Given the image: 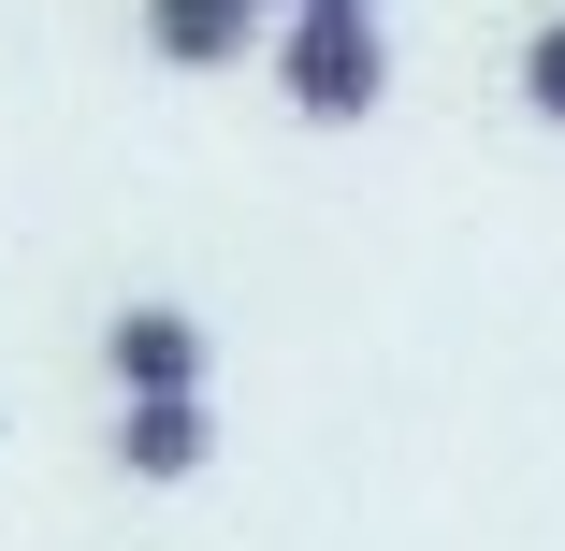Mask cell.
Here are the masks:
<instances>
[{"instance_id": "obj_1", "label": "cell", "mask_w": 565, "mask_h": 551, "mask_svg": "<svg viewBox=\"0 0 565 551\" xmlns=\"http://www.w3.org/2000/svg\"><path fill=\"white\" fill-rule=\"evenodd\" d=\"M276 87H290V117L363 131L377 102H392V44H377V15H290V30H276Z\"/></svg>"}, {"instance_id": "obj_2", "label": "cell", "mask_w": 565, "mask_h": 551, "mask_svg": "<svg viewBox=\"0 0 565 551\" xmlns=\"http://www.w3.org/2000/svg\"><path fill=\"white\" fill-rule=\"evenodd\" d=\"M203 319L189 305H117L102 319V378H117V406H146V392H203Z\"/></svg>"}, {"instance_id": "obj_3", "label": "cell", "mask_w": 565, "mask_h": 551, "mask_svg": "<svg viewBox=\"0 0 565 551\" xmlns=\"http://www.w3.org/2000/svg\"><path fill=\"white\" fill-rule=\"evenodd\" d=\"M117 465H131V479H203V465H217V406H203V392L117 406Z\"/></svg>"}, {"instance_id": "obj_4", "label": "cell", "mask_w": 565, "mask_h": 551, "mask_svg": "<svg viewBox=\"0 0 565 551\" xmlns=\"http://www.w3.org/2000/svg\"><path fill=\"white\" fill-rule=\"evenodd\" d=\"M247 0H146V59H174V73H233L247 59Z\"/></svg>"}, {"instance_id": "obj_5", "label": "cell", "mask_w": 565, "mask_h": 551, "mask_svg": "<svg viewBox=\"0 0 565 551\" xmlns=\"http://www.w3.org/2000/svg\"><path fill=\"white\" fill-rule=\"evenodd\" d=\"M522 102H536V117H551V131H565V15H551V30H536V44H522Z\"/></svg>"}, {"instance_id": "obj_6", "label": "cell", "mask_w": 565, "mask_h": 551, "mask_svg": "<svg viewBox=\"0 0 565 551\" xmlns=\"http://www.w3.org/2000/svg\"><path fill=\"white\" fill-rule=\"evenodd\" d=\"M290 15H377V0H290Z\"/></svg>"}, {"instance_id": "obj_7", "label": "cell", "mask_w": 565, "mask_h": 551, "mask_svg": "<svg viewBox=\"0 0 565 551\" xmlns=\"http://www.w3.org/2000/svg\"><path fill=\"white\" fill-rule=\"evenodd\" d=\"M247 15H276V0H247Z\"/></svg>"}]
</instances>
